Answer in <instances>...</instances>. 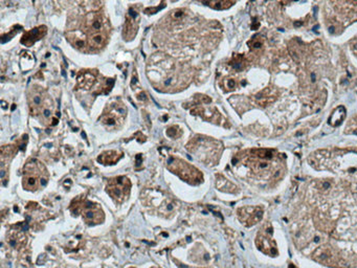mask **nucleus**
I'll return each mask as SVG.
<instances>
[{"label": "nucleus", "mask_w": 357, "mask_h": 268, "mask_svg": "<svg viewBox=\"0 0 357 268\" xmlns=\"http://www.w3.org/2000/svg\"><path fill=\"white\" fill-rule=\"evenodd\" d=\"M236 167H244L251 179L261 186L274 185L285 173V162L281 154L270 149H255L237 154L233 159Z\"/></svg>", "instance_id": "1"}, {"label": "nucleus", "mask_w": 357, "mask_h": 268, "mask_svg": "<svg viewBox=\"0 0 357 268\" xmlns=\"http://www.w3.org/2000/svg\"><path fill=\"white\" fill-rule=\"evenodd\" d=\"M309 164L316 169L357 177V150H321L309 157Z\"/></svg>", "instance_id": "2"}, {"label": "nucleus", "mask_w": 357, "mask_h": 268, "mask_svg": "<svg viewBox=\"0 0 357 268\" xmlns=\"http://www.w3.org/2000/svg\"><path fill=\"white\" fill-rule=\"evenodd\" d=\"M48 173L39 160L31 158L26 163L23 169L22 185L24 190L36 192L47 184Z\"/></svg>", "instance_id": "3"}, {"label": "nucleus", "mask_w": 357, "mask_h": 268, "mask_svg": "<svg viewBox=\"0 0 357 268\" xmlns=\"http://www.w3.org/2000/svg\"><path fill=\"white\" fill-rule=\"evenodd\" d=\"M168 169L191 186L200 185L203 181V175L200 171L180 158L170 157L168 159Z\"/></svg>", "instance_id": "4"}, {"label": "nucleus", "mask_w": 357, "mask_h": 268, "mask_svg": "<svg viewBox=\"0 0 357 268\" xmlns=\"http://www.w3.org/2000/svg\"><path fill=\"white\" fill-rule=\"evenodd\" d=\"M70 211L74 215H82L83 220L88 225H96L104 221L105 215L102 209L91 201L74 200L70 207Z\"/></svg>", "instance_id": "5"}, {"label": "nucleus", "mask_w": 357, "mask_h": 268, "mask_svg": "<svg viewBox=\"0 0 357 268\" xmlns=\"http://www.w3.org/2000/svg\"><path fill=\"white\" fill-rule=\"evenodd\" d=\"M130 189H131V182L126 176H118L110 179L106 188L109 196L118 203H123L128 199Z\"/></svg>", "instance_id": "6"}, {"label": "nucleus", "mask_w": 357, "mask_h": 268, "mask_svg": "<svg viewBox=\"0 0 357 268\" xmlns=\"http://www.w3.org/2000/svg\"><path fill=\"white\" fill-rule=\"evenodd\" d=\"M274 231L270 225H265L258 232L256 237V245L259 251H261L267 256H278V246L274 239Z\"/></svg>", "instance_id": "7"}, {"label": "nucleus", "mask_w": 357, "mask_h": 268, "mask_svg": "<svg viewBox=\"0 0 357 268\" xmlns=\"http://www.w3.org/2000/svg\"><path fill=\"white\" fill-rule=\"evenodd\" d=\"M127 108L122 103H113L101 116V123L109 130L116 129L124 122Z\"/></svg>", "instance_id": "8"}, {"label": "nucleus", "mask_w": 357, "mask_h": 268, "mask_svg": "<svg viewBox=\"0 0 357 268\" xmlns=\"http://www.w3.org/2000/svg\"><path fill=\"white\" fill-rule=\"evenodd\" d=\"M238 217L239 220L247 228L254 227L263 218L264 210L262 207H244L238 210Z\"/></svg>", "instance_id": "9"}, {"label": "nucleus", "mask_w": 357, "mask_h": 268, "mask_svg": "<svg viewBox=\"0 0 357 268\" xmlns=\"http://www.w3.org/2000/svg\"><path fill=\"white\" fill-rule=\"evenodd\" d=\"M138 10L135 7H131L128 12L123 29V38L125 41H132L135 38L138 29Z\"/></svg>", "instance_id": "10"}, {"label": "nucleus", "mask_w": 357, "mask_h": 268, "mask_svg": "<svg viewBox=\"0 0 357 268\" xmlns=\"http://www.w3.org/2000/svg\"><path fill=\"white\" fill-rule=\"evenodd\" d=\"M46 31H47V28L44 25L32 28L22 36V38H21V43L25 46H31L35 43V42H37L38 40L44 37Z\"/></svg>", "instance_id": "11"}, {"label": "nucleus", "mask_w": 357, "mask_h": 268, "mask_svg": "<svg viewBox=\"0 0 357 268\" xmlns=\"http://www.w3.org/2000/svg\"><path fill=\"white\" fill-rule=\"evenodd\" d=\"M85 24H86V27H87L88 30L91 31L92 34L100 33V30L103 29V27H104V19L101 16V14L90 13L86 16Z\"/></svg>", "instance_id": "12"}, {"label": "nucleus", "mask_w": 357, "mask_h": 268, "mask_svg": "<svg viewBox=\"0 0 357 268\" xmlns=\"http://www.w3.org/2000/svg\"><path fill=\"white\" fill-rule=\"evenodd\" d=\"M276 99H277V93L274 92L273 89L270 88H267L261 92H259L256 95V102L260 107H262V108H265V107L272 104Z\"/></svg>", "instance_id": "13"}, {"label": "nucleus", "mask_w": 357, "mask_h": 268, "mask_svg": "<svg viewBox=\"0 0 357 268\" xmlns=\"http://www.w3.org/2000/svg\"><path fill=\"white\" fill-rule=\"evenodd\" d=\"M122 156H123V153L112 150V151L103 152L99 157H97V162L103 164V165H106V166L113 165V164L117 163Z\"/></svg>", "instance_id": "14"}, {"label": "nucleus", "mask_w": 357, "mask_h": 268, "mask_svg": "<svg viewBox=\"0 0 357 268\" xmlns=\"http://www.w3.org/2000/svg\"><path fill=\"white\" fill-rule=\"evenodd\" d=\"M199 112L194 113V115H200L203 119L208 120L212 123L215 124H221L222 116L219 114V112L215 109H208V108H202V109H197Z\"/></svg>", "instance_id": "15"}, {"label": "nucleus", "mask_w": 357, "mask_h": 268, "mask_svg": "<svg viewBox=\"0 0 357 268\" xmlns=\"http://www.w3.org/2000/svg\"><path fill=\"white\" fill-rule=\"evenodd\" d=\"M236 0H201V3L214 9H226L233 6Z\"/></svg>", "instance_id": "16"}, {"label": "nucleus", "mask_w": 357, "mask_h": 268, "mask_svg": "<svg viewBox=\"0 0 357 268\" xmlns=\"http://www.w3.org/2000/svg\"><path fill=\"white\" fill-rule=\"evenodd\" d=\"M345 117H346V109H345V107L341 106V107H338V108L332 112L328 123L333 127H338L344 122Z\"/></svg>", "instance_id": "17"}, {"label": "nucleus", "mask_w": 357, "mask_h": 268, "mask_svg": "<svg viewBox=\"0 0 357 268\" xmlns=\"http://www.w3.org/2000/svg\"><path fill=\"white\" fill-rule=\"evenodd\" d=\"M95 82V76L89 73V72H84V74H80L78 77V83L79 86L84 88V89H89Z\"/></svg>", "instance_id": "18"}, {"label": "nucleus", "mask_w": 357, "mask_h": 268, "mask_svg": "<svg viewBox=\"0 0 357 268\" xmlns=\"http://www.w3.org/2000/svg\"><path fill=\"white\" fill-rule=\"evenodd\" d=\"M106 36L104 34L101 33H96V34H92L89 38V42L90 44L92 45L93 48H101L104 46V44L106 43Z\"/></svg>", "instance_id": "19"}, {"label": "nucleus", "mask_w": 357, "mask_h": 268, "mask_svg": "<svg viewBox=\"0 0 357 268\" xmlns=\"http://www.w3.org/2000/svg\"><path fill=\"white\" fill-rule=\"evenodd\" d=\"M225 187H226V192H229V193H233L235 191H237V188L236 186H234L232 182H230L227 179H225L224 177H219L217 178V188L224 192L225 190Z\"/></svg>", "instance_id": "20"}, {"label": "nucleus", "mask_w": 357, "mask_h": 268, "mask_svg": "<svg viewBox=\"0 0 357 268\" xmlns=\"http://www.w3.org/2000/svg\"><path fill=\"white\" fill-rule=\"evenodd\" d=\"M230 64H231V66H232L234 69H236V70H238V71H241V70H243V69L245 68V66H246V60H245V58H244L242 55H239V56L234 57V58L232 59V61L230 62Z\"/></svg>", "instance_id": "21"}, {"label": "nucleus", "mask_w": 357, "mask_h": 268, "mask_svg": "<svg viewBox=\"0 0 357 268\" xmlns=\"http://www.w3.org/2000/svg\"><path fill=\"white\" fill-rule=\"evenodd\" d=\"M263 42H264V40L262 39L261 36H256L250 42H248V46H250L254 50L260 49L263 45Z\"/></svg>", "instance_id": "22"}, {"label": "nucleus", "mask_w": 357, "mask_h": 268, "mask_svg": "<svg viewBox=\"0 0 357 268\" xmlns=\"http://www.w3.org/2000/svg\"><path fill=\"white\" fill-rule=\"evenodd\" d=\"M20 29H22V27H21L20 25H17V26H15L14 28H13V30L12 31H9V33H7V34H3L2 35V37H1V41H2V43H5V42H7V41H9L10 39H12L17 33H18V31L20 30Z\"/></svg>", "instance_id": "23"}, {"label": "nucleus", "mask_w": 357, "mask_h": 268, "mask_svg": "<svg viewBox=\"0 0 357 268\" xmlns=\"http://www.w3.org/2000/svg\"><path fill=\"white\" fill-rule=\"evenodd\" d=\"M346 132L351 134H357V117L350 120L347 128H346Z\"/></svg>", "instance_id": "24"}, {"label": "nucleus", "mask_w": 357, "mask_h": 268, "mask_svg": "<svg viewBox=\"0 0 357 268\" xmlns=\"http://www.w3.org/2000/svg\"><path fill=\"white\" fill-rule=\"evenodd\" d=\"M167 134L172 138H177L181 135V129L178 126H172L167 130Z\"/></svg>", "instance_id": "25"}, {"label": "nucleus", "mask_w": 357, "mask_h": 268, "mask_svg": "<svg viewBox=\"0 0 357 268\" xmlns=\"http://www.w3.org/2000/svg\"><path fill=\"white\" fill-rule=\"evenodd\" d=\"M224 83H225L224 86H225V90H226V91H232V90H234V89L236 88V86H237L236 81H235L234 79H231V78L226 79Z\"/></svg>", "instance_id": "26"}, {"label": "nucleus", "mask_w": 357, "mask_h": 268, "mask_svg": "<svg viewBox=\"0 0 357 268\" xmlns=\"http://www.w3.org/2000/svg\"><path fill=\"white\" fill-rule=\"evenodd\" d=\"M185 16H186V12L183 9H176L172 13V18L174 20H177V21L182 20L183 18H185Z\"/></svg>", "instance_id": "27"}, {"label": "nucleus", "mask_w": 357, "mask_h": 268, "mask_svg": "<svg viewBox=\"0 0 357 268\" xmlns=\"http://www.w3.org/2000/svg\"><path fill=\"white\" fill-rule=\"evenodd\" d=\"M288 268H298V267L295 266L294 264H289V265H288Z\"/></svg>", "instance_id": "28"}, {"label": "nucleus", "mask_w": 357, "mask_h": 268, "mask_svg": "<svg viewBox=\"0 0 357 268\" xmlns=\"http://www.w3.org/2000/svg\"><path fill=\"white\" fill-rule=\"evenodd\" d=\"M182 268H190V267H187V266H182Z\"/></svg>", "instance_id": "29"}, {"label": "nucleus", "mask_w": 357, "mask_h": 268, "mask_svg": "<svg viewBox=\"0 0 357 268\" xmlns=\"http://www.w3.org/2000/svg\"><path fill=\"white\" fill-rule=\"evenodd\" d=\"M172 1H175V0H172Z\"/></svg>", "instance_id": "30"}]
</instances>
